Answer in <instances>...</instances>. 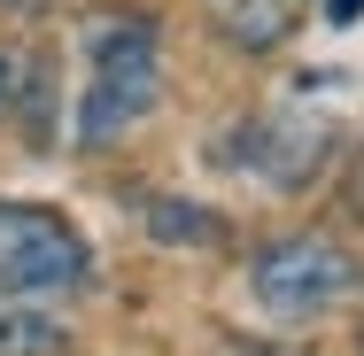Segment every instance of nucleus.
<instances>
[{"instance_id":"obj_3","label":"nucleus","mask_w":364,"mask_h":356,"mask_svg":"<svg viewBox=\"0 0 364 356\" xmlns=\"http://www.w3.org/2000/svg\"><path fill=\"white\" fill-rule=\"evenodd\" d=\"M349 286H357V264L326 232H294V240H272L256 256V302L279 310V318H310V310H326Z\"/></svg>"},{"instance_id":"obj_7","label":"nucleus","mask_w":364,"mask_h":356,"mask_svg":"<svg viewBox=\"0 0 364 356\" xmlns=\"http://www.w3.org/2000/svg\"><path fill=\"white\" fill-rule=\"evenodd\" d=\"M8 77H16V63H8V55H0V109H8Z\"/></svg>"},{"instance_id":"obj_4","label":"nucleus","mask_w":364,"mask_h":356,"mask_svg":"<svg viewBox=\"0 0 364 356\" xmlns=\"http://www.w3.org/2000/svg\"><path fill=\"white\" fill-rule=\"evenodd\" d=\"M240 47H279L294 31V0H210Z\"/></svg>"},{"instance_id":"obj_2","label":"nucleus","mask_w":364,"mask_h":356,"mask_svg":"<svg viewBox=\"0 0 364 356\" xmlns=\"http://www.w3.org/2000/svg\"><path fill=\"white\" fill-rule=\"evenodd\" d=\"M85 279V240L70 217L39 202H0V286L8 294H63Z\"/></svg>"},{"instance_id":"obj_1","label":"nucleus","mask_w":364,"mask_h":356,"mask_svg":"<svg viewBox=\"0 0 364 356\" xmlns=\"http://www.w3.org/2000/svg\"><path fill=\"white\" fill-rule=\"evenodd\" d=\"M147 109H155V31L140 16L101 23L93 31V85H85V109H77V140L101 147L117 132H132Z\"/></svg>"},{"instance_id":"obj_5","label":"nucleus","mask_w":364,"mask_h":356,"mask_svg":"<svg viewBox=\"0 0 364 356\" xmlns=\"http://www.w3.org/2000/svg\"><path fill=\"white\" fill-rule=\"evenodd\" d=\"M55 349H63V325L39 302H0V356H55Z\"/></svg>"},{"instance_id":"obj_6","label":"nucleus","mask_w":364,"mask_h":356,"mask_svg":"<svg viewBox=\"0 0 364 356\" xmlns=\"http://www.w3.org/2000/svg\"><path fill=\"white\" fill-rule=\"evenodd\" d=\"M364 16V0H326V23H357Z\"/></svg>"}]
</instances>
